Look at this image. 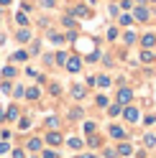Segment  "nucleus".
Returning a JSON list of instances; mask_svg holds the SVG:
<instances>
[{
    "mask_svg": "<svg viewBox=\"0 0 156 158\" xmlns=\"http://www.w3.org/2000/svg\"><path fill=\"white\" fill-rule=\"evenodd\" d=\"M67 72H72V74H77V72H80V69H82V59L80 56H69V59H67Z\"/></svg>",
    "mask_w": 156,
    "mask_h": 158,
    "instance_id": "obj_1",
    "label": "nucleus"
},
{
    "mask_svg": "<svg viewBox=\"0 0 156 158\" xmlns=\"http://www.w3.org/2000/svg\"><path fill=\"white\" fill-rule=\"evenodd\" d=\"M133 18H136V21H141V23H146V21L151 18V10H149L146 5H138V8L133 10Z\"/></svg>",
    "mask_w": 156,
    "mask_h": 158,
    "instance_id": "obj_2",
    "label": "nucleus"
},
{
    "mask_svg": "<svg viewBox=\"0 0 156 158\" xmlns=\"http://www.w3.org/2000/svg\"><path fill=\"white\" fill-rule=\"evenodd\" d=\"M31 36L33 33H31V28H28V26L26 28H18V31H15V41L18 44H28V41H31Z\"/></svg>",
    "mask_w": 156,
    "mask_h": 158,
    "instance_id": "obj_3",
    "label": "nucleus"
},
{
    "mask_svg": "<svg viewBox=\"0 0 156 158\" xmlns=\"http://www.w3.org/2000/svg\"><path fill=\"white\" fill-rule=\"evenodd\" d=\"M26 151H31V153L44 151V140H41V138H28V143H26Z\"/></svg>",
    "mask_w": 156,
    "mask_h": 158,
    "instance_id": "obj_4",
    "label": "nucleus"
},
{
    "mask_svg": "<svg viewBox=\"0 0 156 158\" xmlns=\"http://www.w3.org/2000/svg\"><path fill=\"white\" fill-rule=\"evenodd\" d=\"M138 41H141L143 48H149V51H151V48H156V33H143Z\"/></svg>",
    "mask_w": 156,
    "mask_h": 158,
    "instance_id": "obj_5",
    "label": "nucleus"
},
{
    "mask_svg": "<svg viewBox=\"0 0 156 158\" xmlns=\"http://www.w3.org/2000/svg\"><path fill=\"white\" fill-rule=\"evenodd\" d=\"M108 130H110V138H115V140H125V135H128L125 127H120V125H110Z\"/></svg>",
    "mask_w": 156,
    "mask_h": 158,
    "instance_id": "obj_6",
    "label": "nucleus"
},
{
    "mask_svg": "<svg viewBox=\"0 0 156 158\" xmlns=\"http://www.w3.org/2000/svg\"><path fill=\"white\" fill-rule=\"evenodd\" d=\"M133 100V89H128V87H123V89L118 92V105H128Z\"/></svg>",
    "mask_w": 156,
    "mask_h": 158,
    "instance_id": "obj_7",
    "label": "nucleus"
},
{
    "mask_svg": "<svg viewBox=\"0 0 156 158\" xmlns=\"http://www.w3.org/2000/svg\"><path fill=\"white\" fill-rule=\"evenodd\" d=\"M62 140H64V138H62L59 130H49V133H46V143H49V145H59Z\"/></svg>",
    "mask_w": 156,
    "mask_h": 158,
    "instance_id": "obj_8",
    "label": "nucleus"
},
{
    "mask_svg": "<svg viewBox=\"0 0 156 158\" xmlns=\"http://www.w3.org/2000/svg\"><path fill=\"white\" fill-rule=\"evenodd\" d=\"M123 117L128 123H136L138 120V110H136V107H123Z\"/></svg>",
    "mask_w": 156,
    "mask_h": 158,
    "instance_id": "obj_9",
    "label": "nucleus"
},
{
    "mask_svg": "<svg viewBox=\"0 0 156 158\" xmlns=\"http://www.w3.org/2000/svg\"><path fill=\"white\" fill-rule=\"evenodd\" d=\"M69 15H77V18H90V8H84V5H74L72 10H69Z\"/></svg>",
    "mask_w": 156,
    "mask_h": 158,
    "instance_id": "obj_10",
    "label": "nucleus"
},
{
    "mask_svg": "<svg viewBox=\"0 0 156 158\" xmlns=\"http://www.w3.org/2000/svg\"><path fill=\"white\" fill-rule=\"evenodd\" d=\"M18 117H21L18 105H11V107H8V112H5V120H18Z\"/></svg>",
    "mask_w": 156,
    "mask_h": 158,
    "instance_id": "obj_11",
    "label": "nucleus"
},
{
    "mask_svg": "<svg viewBox=\"0 0 156 158\" xmlns=\"http://www.w3.org/2000/svg\"><path fill=\"white\" fill-rule=\"evenodd\" d=\"M84 94H87V89L82 84H74L72 87V97H74V100H84Z\"/></svg>",
    "mask_w": 156,
    "mask_h": 158,
    "instance_id": "obj_12",
    "label": "nucleus"
},
{
    "mask_svg": "<svg viewBox=\"0 0 156 158\" xmlns=\"http://www.w3.org/2000/svg\"><path fill=\"white\" fill-rule=\"evenodd\" d=\"M18 77V69L13 66V64H8L5 69H3V79H15Z\"/></svg>",
    "mask_w": 156,
    "mask_h": 158,
    "instance_id": "obj_13",
    "label": "nucleus"
},
{
    "mask_svg": "<svg viewBox=\"0 0 156 158\" xmlns=\"http://www.w3.org/2000/svg\"><path fill=\"white\" fill-rule=\"evenodd\" d=\"M131 153H133V145H131V143H120V145H118V156H120V158L131 156Z\"/></svg>",
    "mask_w": 156,
    "mask_h": 158,
    "instance_id": "obj_14",
    "label": "nucleus"
},
{
    "mask_svg": "<svg viewBox=\"0 0 156 158\" xmlns=\"http://www.w3.org/2000/svg\"><path fill=\"white\" fill-rule=\"evenodd\" d=\"M84 135H92V133H97V123L95 120H84Z\"/></svg>",
    "mask_w": 156,
    "mask_h": 158,
    "instance_id": "obj_15",
    "label": "nucleus"
},
{
    "mask_svg": "<svg viewBox=\"0 0 156 158\" xmlns=\"http://www.w3.org/2000/svg\"><path fill=\"white\" fill-rule=\"evenodd\" d=\"M44 125L49 127V130H56V127H59V117H56V115H49Z\"/></svg>",
    "mask_w": 156,
    "mask_h": 158,
    "instance_id": "obj_16",
    "label": "nucleus"
},
{
    "mask_svg": "<svg viewBox=\"0 0 156 158\" xmlns=\"http://www.w3.org/2000/svg\"><path fill=\"white\" fill-rule=\"evenodd\" d=\"M38 97H41V89H38V87H28L26 89V100H38Z\"/></svg>",
    "mask_w": 156,
    "mask_h": 158,
    "instance_id": "obj_17",
    "label": "nucleus"
},
{
    "mask_svg": "<svg viewBox=\"0 0 156 158\" xmlns=\"http://www.w3.org/2000/svg\"><path fill=\"white\" fill-rule=\"evenodd\" d=\"M15 23L21 26V28H26V26H28V15H26L23 10H18V13H15Z\"/></svg>",
    "mask_w": 156,
    "mask_h": 158,
    "instance_id": "obj_18",
    "label": "nucleus"
},
{
    "mask_svg": "<svg viewBox=\"0 0 156 158\" xmlns=\"http://www.w3.org/2000/svg\"><path fill=\"white\" fill-rule=\"evenodd\" d=\"M97 87H100V89H108V87H110V77L108 74H100V77H97Z\"/></svg>",
    "mask_w": 156,
    "mask_h": 158,
    "instance_id": "obj_19",
    "label": "nucleus"
},
{
    "mask_svg": "<svg viewBox=\"0 0 156 158\" xmlns=\"http://www.w3.org/2000/svg\"><path fill=\"white\" fill-rule=\"evenodd\" d=\"M0 92H3V94H11L13 92V82H11V79H3V82H0Z\"/></svg>",
    "mask_w": 156,
    "mask_h": 158,
    "instance_id": "obj_20",
    "label": "nucleus"
},
{
    "mask_svg": "<svg viewBox=\"0 0 156 158\" xmlns=\"http://www.w3.org/2000/svg\"><path fill=\"white\" fill-rule=\"evenodd\" d=\"M67 145H69V148H72V151H80V148H82L84 143L80 140V138H67Z\"/></svg>",
    "mask_w": 156,
    "mask_h": 158,
    "instance_id": "obj_21",
    "label": "nucleus"
},
{
    "mask_svg": "<svg viewBox=\"0 0 156 158\" xmlns=\"http://www.w3.org/2000/svg\"><path fill=\"white\" fill-rule=\"evenodd\" d=\"M87 145H90V148H100V145H102V140L92 133V135H87Z\"/></svg>",
    "mask_w": 156,
    "mask_h": 158,
    "instance_id": "obj_22",
    "label": "nucleus"
},
{
    "mask_svg": "<svg viewBox=\"0 0 156 158\" xmlns=\"http://www.w3.org/2000/svg\"><path fill=\"white\" fill-rule=\"evenodd\" d=\"M108 115H110V117L123 115V105H110V107H108Z\"/></svg>",
    "mask_w": 156,
    "mask_h": 158,
    "instance_id": "obj_23",
    "label": "nucleus"
},
{
    "mask_svg": "<svg viewBox=\"0 0 156 158\" xmlns=\"http://www.w3.org/2000/svg\"><path fill=\"white\" fill-rule=\"evenodd\" d=\"M143 145H146V148H154V145H156V135H154V133H146V135H143Z\"/></svg>",
    "mask_w": 156,
    "mask_h": 158,
    "instance_id": "obj_24",
    "label": "nucleus"
},
{
    "mask_svg": "<svg viewBox=\"0 0 156 158\" xmlns=\"http://www.w3.org/2000/svg\"><path fill=\"white\" fill-rule=\"evenodd\" d=\"M11 94L15 97V100H23V97H26V87H21V84L13 87V92H11Z\"/></svg>",
    "mask_w": 156,
    "mask_h": 158,
    "instance_id": "obj_25",
    "label": "nucleus"
},
{
    "mask_svg": "<svg viewBox=\"0 0 156 158\" xmlns=\"http://www.w3.org/2000/svg\"><path fill=\"white\" fill-rule=\"evenodd\" d=\"M28 56H31V54H28V51H15V54L11 56V61H26Z\"/></svg>",
    "mask_w": 156,
    "mask_h": 158,
    "instance_id": "obj_26",
    "label": "nucleus"
},
{
    "mask_svg": "<svg viewBox=\"0 0 156 158\" xmlns=\"http://www.w3.org/2000/svg\"><path fill=\"white\" fill-rule=\"evenodd\" d=\"M67 59H69V54H67V51H59V54L54 56V61L59 64V66H64V64H67Z\"/></svg>",
    "mask_w": 156,
    "mask_h": 158,
    "instance_id": "obj_27",
    "label": "nucleus"
},
{
    "mask_svg": "<svg viewBox=\"0 0 156 158\" xmlns=\"http://www.w3.org/2000/svg\"><path fill=\"white\" fill-rule=\"evenodd\" d=\"M49 41H51V44H64L67 36H62V33H49Z\"/></svg>",
    "mask_w": 156,
    "mask_h": 158,
    "instance_id": "obj_28",
    "label": "nucleus"
},
{
    "mask_svg": "<svg viewBox=\"0 0 156 158\" xmlns=\"http://www.w3.org/2000/svg\"><path fill=\"white\" fill-rule=\"evenodd\" d=\"M123 41H125V44H136V41H138V36H136L133 31H125V33H123Z\"/></svg>",
    "mask_w": 156,
    "mask_h": 158,
    "instance_id": "obj_29",
    "label": "nucleus"
},
{
    "mask_svg": "<svg viewBox=\"0 0 156 158\" xmlns=\"http://www.w3.org/2000/svg\"><path fill=\"white\" fill-rule=\"evenodd\" d=\"M82 115H84V112H82V107H72V110H69V120H80Z\"/></svg>",
    "mask_w": 156,
    "mask_h": 158,
    "instance_id": "obj_30",
    "label": "nucleus"
},
{
    "mask_svg": "<svg viewBox=\"0 0 156 158\" xmlns=\"http://www.w3.org/2000/svg\"><path fill=\"white\" fill-rule=\"evenodd\" d=\"M62 23H64V28H77V21H74L72 15H64V18H62Z\"/></svg>",
    "mask_w": 156,
    "mask_h": 158,
    "instance_id": "obj_31",
    "label": "nucleus"
},
{
    "mask_svg": "<svg viewBox=\"0 0 156 158\" xmlns=\"http://www.w3.org/2000/svg\"><path fill=\"white\" fill-rule=\"evenodd\" d=\"M133 21H136V18H133L131 13H123V15H120V26H131Z\"/></svg>",
    "mask_w": 156,
    "mask_h": 158,
    "instance_id": "obj_32",
    "label": "nucleus"
},
{
    "mask_svg": "<svg viewBox=\"0 0 156 158\" xmlns=\"http://www.w3.org/2000/svg\"><path fill=\"white\" fill-rule=\"evenodd\" d=\"M95 105H97V107H108V97H105V94H97V97H95Z\"/></svg>",
    "mask_w": 156,
    "mask_h": 158,
    "instance_id": "obj_33",
    "label": "nucleus"
},
{
    "mask_svg": "<svg viewBox=\"0 0 156 158\" xmlns=\"http://www.w3.org/2000/svg\"><path fill=\"white\" fill-rule=\"evenodd\" d=\"M18 127H21V130H28V127H31V120H28V117H18Z\"/></svg>",
    "mask_w": 156,
    "mask_h": 158,
    "instance_id": "obj_34",
    "label": "nucleus"
},
{
    "mask_svg": "<svg viewBox=\"0 0 156 158\" xmlns=\"http://www.w3.org/2000/svg\"><path fill=\"white\" fill-rule=\"evenodd\" d=\"M49 94H51V97H59V94H62V87H59V84H51V87H49Z\"/></svg>",
    "mask_w": 156,
    "mask_h": 158,
    "instance_id": "obj_35",
    "label": "nucleus"
},
{
    "mask_svg": "<svg viewBox=\"0 0 156 158\" xmlns=\"http://www.w3.org/2000/svg\"><path fill=\"white\" fill-rule=\"evenodd\" d=\"M41 158H59V153H56V151H46V148H44V151H41Z\"/></svg>",
    "mask_w": 156,
    "mask_h": 158,
    "instance_id": "obj_36",
    "label": "nucleus"
},
{
    "mask_svg": "<svg viewBox=\"0 0 156 158\" xmlns=\"http://www.w3.org/2000/svg\"><path fill=\"white\" fill-rule=\"evenodd\" d=\"M11 153H13V158H26L23 148H11Z\"/></svg>",
    "mask_w": 156,
    "mask_h": 158,
    "instance_id": "obj_37",
    "label": "nucleus"
},
{
    "mask_svg": "<svg viewBox=\"0 0 156 158\" xmlns=\"http://www.w3.org/2000/svg\"><path fill=\"white\" fill-rule=\"evenodd\" d=\"M8 151H11V145H8V140H3V143H0V156H5Z\"/></svg>",
    "mask_w": 156,
    "mask_h": 158,
    "instance_id": "obj_38",
    "label": "nucleus"
},
{
    "mask_svg": "<svg viewBox=\"0 0 156 158\" xmlns=\"http://www.w3.org/2000/svg\"><path fill=\"white\" fill-rule=\"evenodd\" d=\"M95 59H100V51H97V48H95V51H90V54H87V61H95Z\"/></svg>",
    "mask_w": 156,
    "mask_h": 158,
    "instance_id": "obj_39",
    "label": "nucleus"
},
{
    "mask_svg": "<svg viewBox=\"0 0 156 158\" xmlns=\"http://www.w3.org/2000/svg\"><path fill=\"white\" fill-rule=\"evenodd\" d=\"M141 59H143V61H151V59H154V54H151V51H149V48H146V51H143V54H141Z\"/></svg>",
    "mask_w": 156,
    "mask_h": 158,
    "instance_id": "obj_40",
    "label": "nucleus"
},
{
    "mask_svg": "<svg viewBox=\"0 0 156 158\" xmlns=\"http://www.w3.org/2000/svg\"><path fill=\"white\" fill-rule=\"evenodd\" d=\"M143 123H146V125H154V123H156V115H146Z\"/></svg>",
    "mask_w": 156,
    "mask_h": 158,
    "instance_id": "obj_41",
    "label": "nucleus"
},
{
    "mask_svg": "<svg viewBox=\"0 0 156 158\" xmlns=\"http://www.w3.org/2000/svg\"><path fill=\"white\" fill-rule=\"evenodd\" d=\"M102 156H105V158H120V156H118V151H105Z\"/></svg>",
    "mask_w": 156,
    "mask_h": 158,
    "instance_id": "obj_42",
    "label": "nucleus"
},
{
    "mask_svg": "<svg viewBox=\"0 0 156 158\" xmlns=\"http://www.w3.org/2000/svg\"><path fill=\"white\" fill-rule=\"evenodd\" d=\"M41 5H44V8H54L56 0H41Z\"/></svg>",
    "mask_w": 156,
    "mask_h": 158,
    "instance_id": "obj_43",
    "label": "nucleus"
},
{
    "mask_svg": "<svg viewBox=\"0 0 156 158\" xmlns=\"http://www.w3.org/2000/svg\"><path fill=\"white\" fill-rule=\"evenodd\" d=\"M120 8H125V10H131V8H133V3H131V0H123V3H120Z\"/></svg>",
    "mask_w": 156,
    "mask_h": 158,
    "instance_id": "obj_44",
    "label": "nucleus"
},
{
    "mask_svg": "<svg viewBox=\"0 0 156 158\" xmlns=\"http://www.w3.org/2000/svg\"><path fill=\"white\" fill-rule=\"evenodd\" d=\"M108 38H118V28H110V31H108Z\"/></svg>",
    "mask_w": 156,
    "mask_h": 158,
    "instance_id": "obj_45",
    "label": "nucleus"
},
{
    "mask_svg": "<svg viewBox=\"0 0 156 158\" xmlns=\"http://www.w3.org/2000/svg\"><path fill=\"white\" fill-rule=\"evenodd\" d=\"M11 3H13V0H0V8H8Z\"/></svg>",
    "mask_w": 156,
    "mask_h": 158,
    "instance_id": "obj_46",
    "label": "nucleus"
},
{
    "mask_svg": "<svg viewBox=\"0 0 156 158\" xmlns=\"http://www.w3.org/2000/svg\"><path fill=\"white\" fill-rule=\"evenodd\" d=\"M80 158H97V156H95V153H82Z\"/></svg>",
    "mask_w": 156,
    "mask_h": 158,
    "instance_id": "obj_47",
    "label": "nucleus"
},
{
    "mask_svg": "<svg viewBox=\"0 0 156 158\" xmlns=\"http://www.w3.org/2000/svg\"><path fill=\"white\" fill-rule=\"evenodd\" d=\"M0 123H5V112L3 110H0Z\"/></svg>",
    "mask_w": 156,
    "mask_h": 158,
    "instance_id": "obj_48",
    "label": "nucleus"
},
{
    "mask_svg": "<svg viewBox=\"0 0 156 158\" xmlns=\"http://www.w3.org/2000/svg\"><path fill=\"white\" fill-rule=\"evenodd\" d=\"M0 26H3V18H0Z\"/></svg>",
    "mask_w": 156,
    "mask_h": 158,
    "instance_id": "obj_49",
    "label": "nucleus"
},
{
    "mask_svg": "<svg viewBox=\"0 0 156 158\" xmlns=\"http://www.w3.org/2000/svg\"><path fill=\"white\" fill-rule=\"evenodd\" d=\"M151 3H156V0H151Z\"/></svg>",
    "mask_w": 156,
    "mask_h": 158,
    "instance_id": "obj_50",
    "label": "nucleus"
}]
</instances>
